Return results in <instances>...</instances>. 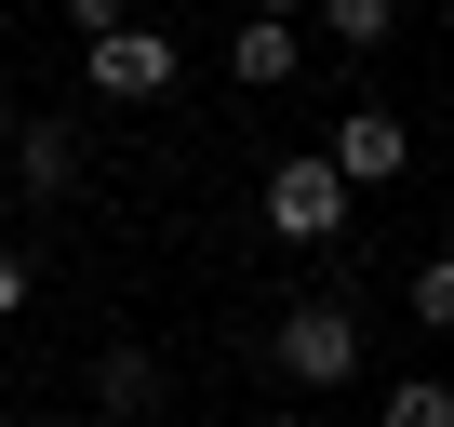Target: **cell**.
<instances>
[{
    "label": "cell",
    "instance_id": "6da1fadb",
    "mask_svg": "<svg viewBox=\"0 0 454 427\" xmlns=\"http://www.w3.org/2000/svg\"><path fill=\"white\" fill-rule=\"evenodd\" d=\"M348 214H361V187L321 160V147H294L281 174H268V228L294 241V254H321V241H348Z\"/></svg>",
    "mask_w": 454,
    "mask_h": 427
},
{
    "label": "cell",
    "instance_id": "277c9868",
    "mask_svg": "<svg viewBox=\"0 0 454 427\" xmlns=\"http://www.w3.org/2000/svg\"><path fill=\"white\" fill-rule=\"evenodd\" d=\"M321 160H334L348 187H387V174L414 160V120H401V107H334V147H321Z\"/></svg>",
    "mask_w": 454,
    "mask_h": 427
},
{
    "label": "cell",
    "instance_id": "52a82bcc",
    "mask_svg": "<svg viewBox=\"0 0 454 427\" xmlns=\"http://www.w3.org/2000/svg\"><path fill=\"white\" fill-rule=\"evenodd\" d=\"M94 400H107V427L160 414V361H147V347H107V361H94Z\"/></svg>",
    "mask_w": 454,
    "mask_h": 427
},
{
    "label": "cell",
    "instance_id": "ba28073f",
    "mask_svg": "<svg viewBox=\"0 0 454 427\" xmlns=\"http://www.w3.org/2000/svg\"><path fill=\"white\" fill-rule=\"evenodd\" d=\"M387 27H401V14H387V0H321V41H334V54H374Z\"/></svg>",
    "mask_w": 454,
    "mask_h": 427
},
{
    "label": "cell",
    "instance_id": "30bf717a",
    "mask_svg": "<svg viewBox=\"0 0 454 427\" xmlns=\"http://www.w3.org/2000/svg\"><path fill=\"white\" fill-rule=\"evenodd\" d=\"M414 321H427V334H454V254H427V268H414Z\"/></svg>",
    "mask_w": 454,
    "mask_h": 427
},
{
    "label": "cell",
    "instance_id": "8992f818",
    "mask_svg": "<svg viewBox=\"0 0 454 427\" xmlns=\"http://www.w3.org/2000/svg\"><path fill=\"white\" fill-rule=\"evenodd\" d=\"M14 187H27V200H67V187H81V120H67V107H41V120L14 134Z\"/></svg>",
    "mask_w": 454,
    "mask_h": 427
},
{
    "label": "cell",
    "instance_id": "7a4b0ae2",
    "mask_svg": "<svg viewBox=\"0 0 454 427\" xmlns=\"http://www.w3.org/2000/svg\"><path fill=\"white\" fill-rule=\"evenodd\" d=\"M268 361H281L294 387H348V374H361V321H348V294L281 307V321H268Z\"/></svg>",
    "mask_w": 454,
    "mask_h": 427
},
{
    "label": "cell",
    "instance_id": "5b68a950",
    "mask_svg": "<svg viewBox=\"0 0 454 427\" xmlns=\"http://www.w3.org/2000/svg\"><path fill=\"white\" fill-rule=\"evenodd\" d=\"M294 54H308V27H294V14H241V27H227V81H241V94H281V81H294Z\"/></svg>",
    "mask_w": 454,
    "mask_h": 427
},
{
    "label": "cell",
    "instance_id": "8fae6325",
    "mask_svg": "<svg viewBox=\"0 0 454 427\" xmlns=\"http://www.w3.org/2000/svg\"><path fill=\"white\" fill-rule=\"evenodd\" d=\"M14 307H27V254L0 241V321H14Z\"/></svg>",
    "mask_w": 454,
    "mask_h": 427
},
{
    "label": "cell",
    "instance_id": "5bb4252c",
    "mask_svg": "<svg viewBox=\"0 0 454 427\" xmlns=\"http://www.w3.org/2000/svg\"><path fill=\"white\" fill-rule=\"evenodd\" d=\"M0 187H14V160H0Z\"/></svg>",
    "mask_w": 454,
    "mask_h": 427
},
{
    "label": "cell",
    "instance_id": "7c38bea8",
    "mask_svg": "<svg viewBox=\"0 0 454 427\" xmlns=\"http://www.w3.org/2000/svg\"><path fill=\"white\" fill-rule=\"evenodd\" d=\"M14 427H67V414H14Z\"/></svg>",
    "mask_w": 454,
    "mask_h": 427
},
{
    "label": "cell",
    "instance_id": "3957f363",
    "mask_svg": "<svg viewBox=\"0 0 454 427\" xmlns=\"http://www.w3.org/2000/svg\"><path fill=\"white\" fill-rule=\"evenodd\" d=\"M174 67H187V54H174L160 27H107V41L81 54V81H94V107H160V94H174Z\"/></svg>",
    "mask_w": 454,
    "mask_h": 427
},
{
    "label": "cell",
    "instance_id": "4fadbf2b",
    "mask_svg": "<svg viewBox=\"0 0 454 427\" xmlns=\"http://www.w3.org/2000/svg\"><path fill=\"white\" fill-rule=\"evenodd\" d=\"M281 427H321V414H281Z\"/></svg>",
    "mask_w": 454,
    "mask_h": 427
},
{
    "label": "cell",
    "instance_id": "9c48e42d",
    "mask_svg": "<svg viewBox=\"0 0 454 427\" xmlns=\"http://www.w3.org/2000/svg\"><path fill=\"white\" fill-rule=\"evenodd\" d=\"M374 427H454V387H441V374H401V387H387V414H374Z\"/></svg>",
    "mask_w": 454,
    "mask_h": 427
}]
</instances>
